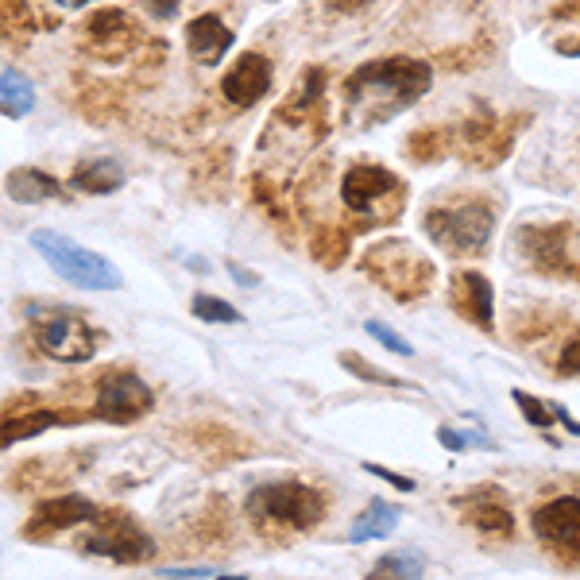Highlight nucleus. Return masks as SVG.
Here are the masks:
<instances>
[{
	"label": "nucleus",
	"mask_w": 580,
	"mask_h": 580,
	"mask_svg": "<svg viewBox=\"0 0 580 580\" xmlns=\"http://www.w3.org/2000/svg\"><path fill=\"white\" fill-rule=\"evenodd\" d=\"M430 89V66L422 58H376L352 70L345 82V101L364 120H387L399 109L414 105Z\"/></svg>",
	"instance_id": "1"
},
{
	"label": "nucleus",
	"mask_w": 580,
	"mask_h": 580,
	"mask_svg": "<svg viewBox=\"0 0 580 580\" xmlns=\"http://www.w3.org/2000/svg\"><path fill=\"white\" fill-rule=\"evenodd\" d=\"M31 248L51 263V271L62 275L66 283L82 290H120L124 287V275L113 267V260L89 252L82 244H74L70 236L62 232H51V229H35L31 232Z\"/></svg>",
	"instance_id": "2"
},
{
	"label": "nucleus",
	"mask_w": 580,
	"mask_h": 580,
	"mask_svg": "<svg viewBox=\"0 0 580 580\" xmlns=\"http://www.w3.org/2000/svg\"><path fill=\"white\" fill-rule=\"evenodd\" d=\"M248 515L260 526H290V530H310L318 526L325 515V503L314 488L306 484H260L256 492L248 495Z\"/></svg>",
	"instance_id": "3"
},
{
	"label": "nucleus",
	"mask_w": 580,
	"mask_h": 580,
	"mask_svg": "<svg viewBox=\"0 0 580 580\" xmlns=\"http://www.w3.org/2000/svg\"><path fill=\"white\" fill-rule=\"evenodd\" d=\"M495 225V213L488 205H457V209H434L426 217V229L449 252H476L488 244Z\"/></svg>",
	"instance_id": "4"
},
{
	"label": "nucleus",
	"mask_w": 580,
	"mask_h": 580,
	"mask_svg": "<svg viewBox=\"0 0 580 580\" xmlns=\"http://www.w3.org/2000/svg\"><path fill=\"white\" fill-rule=\"evenodd\" d=\"M93 534L86 542V553H97V557H109V561H120V565H136V561H147L155 553V542L151 534H144L140 526L124 515H93Z\"/></svg>",
	"instance_id": "5"
},
{
	"label": "nucleus",
	"mask_w": 580,
	"mask_h": 580,
	"mask_svg": "<svg viewBox=\"0 0 580 580\" xmlns=\"http://www.w3.org/2000/svg\"><path fill=\"white\" fill-rule=\"evenodd\" d=\"M151 406H155V391L147 387L144 379L116 372V376L101 379L97 399H93V418L113 422V426H124V422L144 418Z\"/></svg>",
	"instance_id": "6"
},
{
	"label": "nucleus",
	"mask_w": 580,
	"mask_h": 580,
	"mask_svg": "<svg viewBox=\"0 0 580 580\" xmlns=\"http://www.w3.org/2000/svg\"><path fill=\"white\" fill-rule=\"evenodd\" d=\"M35 341H39V352L43 356L62 360V364H82V360L93 356V348H97L93 329L82 318H74V314H58V318L43 321L39 333H35Z\"/></svg>",
	"instance_id": "7"
},
{
	"label": "nucleus",
	"mask_w": 580,
	"mask_h": 580,
	"mask_svg": "<svg viewBox=\"0 0 580 580\" xmlns=\"http://www.w3.org/2000/svg\"><path fill=\"white\" fill-rule=\"evenodd\" d=\"M534 534L542 542H550L553 550L569 553V557H580V499L577 495H561L546 507L534 511Z\"/></svg>",
	"instance_id": "8"
},
{
	"label": "nucleus",
	"mask_w": 580,
	"mask_h": 580,
	"mask_svg": "<svg viewBox=\"0 0 580 580\" xmlns=\"http://www.w3.org/2000/svg\"><path fill=\"white\" fill-rule=\"evenodd\" d=\"M267 89H271V62H267L260 51L240 55L236 58V66L221 78V93H225V101L236 105V109L256 105Z\"/></svg>",
	"instance_id": "9"
},
{
	"label": "nucleus",
	"mask_w": 580,
	"mask_h": 580,
	"mask_svg": "<svg viewBox=\"0 0 580 580\" xmlns=\"http://www.w3.org/2000/svg\"><path fill=\"white\" fill-rule=\"evenodd\" d=\"M232 43H236V31L213 12H205V16L186 24V47H190L194 62H202V66H217L232 51Z\"/></svg>",
	"instance_id": "10"
},
{
	"label": "nucleus",
	"mask_w": 580,
	"mask_h": 580,
	"mask_svg": "<svg viewBox=\"0 0 580 580\" xmlns=\"http://www.w3.org/2000/svg\"><path fill=\"white\" fill-rule=\"evenodd\" d=\"M399 186H403V182H399L391 171H383V167H352V171L345 174V182H341V198H345L348 209L364 213V209H372L379 198L395 194Z\"/></svg>",
	"instance_id": "11"
},
{
	"label": "nucleus",
	"mask_w": 580,
	"mask_h": 580,
	"mask_svg": "<svg viewBox=\"0 0 580 580\" xmlns=\"http://www.w3.org/2000/svg\"><path fill=\"white\" fill-rule=\"evenodd\" d=\"M97 507L86 495H62V499H47L39 503L35 519L28 522V534H47V530H70L78 522H93Z\"/></svg>",
	"instance_id": "12"
},
{
	"label": "nucleus",
	"mask_w": 580,
	"mask_h": 580,
	"mask_svg": "<svg viewBox=\"0 0 580 580\" xmlns=\"http://www.w3.org/2000/svg\"><path fill=\"white\" fill-rule=\"evenodd\" d=\"M132 16L128 12H120V8H105V12H93L86 24V39L97 47V51H105V55H116V51H128V43H132Z\"/></svg>",
	"instance_id": "13"
},
{
	"label": "nucleus",
	"mask_w": 580,
	"mask_h": 580,
	"mask_svg": "<svg viewBox=\"0 0 580 580\" xmlns=\"http://www.w3.org/2000/svg\"><path fill=\"white\" fill-rule=\"evenodd\" d=\"M4 190H8V198L16 205H39L47 202V198H62L66 194L62 182L51 178L47 171H39V167H16L4 178Z\"/></svg>",
	"instance_id": "14"
},
{
	"label": "nucleus",
	"mask_w": 580,
	"mask_h": 580,
	"mask_svg": "<svg viewBox=\"0 0 580 580\" xmlns=\"http://www.w3.org/2000/svg\"><path fill=\"white\" fill-rule=\"evenodd\" d=\"M457 306H461L468 318L476 321L480 329H492V310H495V298H492V283L476 271H464L457 275Z\"/></svg>",
	"instance_id": "15"
},
{
	"label": "nucleus",
	"mask_w": 580,
	"mask_h": 580,
	"mask_svg": "<svg viewBox=\"0 0 580 580\" xmlns=\"http://www.w3.org/2000/svg\"><path fill=\"white\" fill-rule=\"evenodd\" d=\"M74 190H82V194H113L124 186V167L116 163V159H89L82 163L78 171H74Z\"/></svg>",
	"instance_id": "16"
},
{
	"label": "nucleus",
	"mask_w": 580,
	"mask_h": 580,
	"mask_svg": "<svg viewBox=\"0 0 580 580\" xmlns=\"http://www.w3.org/2000/svg\"><path fill=\"white\" fill-rule=\"evenodd\" d=\"M31 105H35V89L31 82L16 70V66H8V70H0V109L8 116H28Z\"/></svg>",
	"instance_id": "17"
},
{
	"label": "nucleus",
	"mask_w": 580,
	"mask_h": 580,
	"mask_svg": "<svg viewBox=\"0 0 580 580\" xmlns=\"http://www.w3.org/2000/svg\"><path fill=\"white\" fill-rule=\"evenodd\" d=\"M395 526H399V507H391V503H383V499H372V507L356 519V526H352V542L387 538Z\"/></svg>",
	"instance_id": "18"
},
{
	"label": "nucleus",
	"mask_w": 580,
	"mask_h": 580,
	"mask_svg": "<svg viewBox=\"0 0 580 580\" xmlns=\"http://www.w3.org/2000/svg\"><path fill=\"white\" fill-rule=\"evenodd\" d=\"M58 422H62V418L51 414V410H31V414H20V418H8V422L0 426V445H16V441H24V437H35V434H43V430H51Z\"/></svg>",
	"instance_id": "19"
},
{
	"label": "nucleus",
	"mask_w": 580,
	"mask_h": 580,
	"mask_svg": "<svg viewBox=\"0 0 580 580\" xmlns=\"http://www.w3.org/2000/svg\"><path fill=\"white\" fill-rule=\"evenodd\" d=\"M468 522L480 526L484 534H511L515 530V519L507 515V507L492 503V499H472L468 503Z\"/></svg>",
	"instance_id": "20"
},
{
	"label": "nucleus",
	"mask_w": 580,
	"mask_h": 580,
	"mask_svg": "<svg viewBox=\"0 0 580 580\" xmlns=\"http://www.w3.org/2000/svg\"><path fill=\"white\" fill-rule=\"evenodd\" d=\"M190 310H194V318L198 321H221V325H240L244 321V314L236 310V306H229L225 298H213V294H194V302H190Z\"/></svg>",
	"instance_id": "21"
},
{
	"label": "nucleus",
	"mask_w": 580,
	"mask_h": 580,
	"mask_svg": "<svg viewBox=\"0 0 580 580\" xmlns=\"http://www.w3.org/2000/svg\"><path fill=\"white\" fill-rule=\"evenodd\" d=\"M422 573H426L422 553H387L376 565V577H422Z\"/></svg>",
	"instance_id": "22"
},
{
	"label": "nucleus",
	"mask_w": 580,
	"mask_h": 580,
	"mask_svg": "<svg viewBox=\"0 0 580 580\" xmlns=\"http://www.w3.org/2000/svg\"><path fill=\"white\" fill-rule=\"evenodd\" d=\"M341 364H345L348 372H356L360 379H372V383H387V387H399V383H403L399 376H387V372H379V368L360 364V356H356V352H341Z\"/></svg>",
	"instance_id": "23"
},
{
	"label": "nucleus",
	"mask_w": 580,
	"mask_h": 580,
	"mask_svg": "<svg viewBox=\"0 0 580 580\" xmlns=\"http://www.w3.org/2000/svg\"><path fill=\"white\" fill-rule=\"evenodd\" d=\"M515 403H519V410L538 426V430H546V426H553V414H550V406H542L534 395H526V391H515Z\"/></svg>",
	"instance_id": "24"
},
{
	"label": "nucleus",
	"mask_w": 580,
	"mask_h": 580,
	"mask_svg": "<svg viewBox=\"0 0 580 580\" xmlns=\"http://www.w3.org/2000/svg\"><path fill=\"white\" fill-rule=\"evenodd\" d=\"M368 333H372V337H376L383 348H391V352H399V356H414V348L406 345L403 337H395V333H391L383 321H368Z\"/></svg>",
	"instance_id": "25"
},
{
	"label": "nucleus",
	"mask_w": 580,
	"mask_h": 580,
	"mask_svg": "<svg viewBox=\"0 0 580 580\" xmlns=\"http://www.w3.org/2000/svg\"><path fill=\"white\" fill-rule=\"evenodd\" d=\"M561 372L565 376H577L580 372V329L573 333V341L565 345V352H561Z\"/></svg>",
	"instance_id": "26"
},
{
	"label": "nucleus",
	"mask_w": 580,
	"mask_h": 580,
	"mask_svg": "<svg viewBox=\"0 0 580 580\" xmlns=\"http://www.w3.org/2000/svg\"><path fill=\"white\" fill-rule=\"evenodd\" d=\"M372 476H379V480H387V484H395L399 492H414V480L410 476H399V472H391V468H383V464H364Z\"/></svg>",
	"instance_id": "27"
},
{
	"label": "nucleus",
	"mask_w": 580,
	"mask_h": 580,
	"mask_svg": "<svg viewBox=\"0 0 580 580\" xmlns=\"http://www.w3.org/2000/svg\"><path fill=\"white\" fill-rule=\"evenodd\" d=\"M437 437H441V445L445 449H453V453H464L472 441H480V445H488L484 437H468V434H457V430H437Z\"/></svg>",
	"instance_id": "28"
},
{
	"label": "nucleus",
	"mask_w": 580,
	"mask_h": 580,
	"mask_svg": "<svg viewBox=\"0 0 580 580\" xmlns=\"http://www.w3.org/2000/svg\"><path fill=\"white\" fill-rule=\"evenodd\" d=\"M0 20H4V24H28L24 0H0Z\"/></svg>",
	"instance_id": "29"
},
{
	"label": "nucleus",
	"mask_w": 580,
	"mask_h": 580,
	"mask_svg": "<svg viewBox=\"0 0 580 580\" xmlns=\"http://www.w3.org/2000/svg\"><path fill=\"white\" fill-rule=\"evenodd\" d=\"M147 12L155 16V20H174L178 16V8H182V0H144Z\"/></svg>",
	"instance_id": "30"
},
{
	"label": "nucleus",
	"mask_w": 580,
	"mask_h": 580,
	"mask_svg": "<svg viewBox=\"0 0 580 580\" xmlns=\"http://www.w3.org/2000/svg\"><path fill=\"white\" fill-rule=\"evenodd\" d=\"M159 577H225L217 569H159Z\"/></svg>",
	"instance_id": "31"
},
{
	"label": "nucleus",
	"mask_w": 580,
	"mask_h": 580,
	"mask_svg": "<svg viewBox=\"0 0 580 580\" xmlns=\"http://www.w3.org/2000/svg\"><path fill=\"white\" fill-rule=\"evenodd\" d=\"M550 414L557 418V422H561V426H565V430H569V434L580 437V422H573V414H569L565 406H550Z\"/></svg>",
	"instance_id": "32"
},
{
	"label": "nucleus",
	"mask_w": 580,
	"mask_h": 580,
	"mask_svg": "<svg viewBox=\"0 0 580 580\" xmlns=\"http://www.w3.org/2000/svg\"><path fill=\"white\" fill-rule=\"evenodd\" d=\"M325 4H329L333 12H360L368 0H325Z\"/></svg>",
	"instance_id": "33"
},
{
	"label": "nucleus",
	"mask_w": 580,
	"mask_h": 580,
	"mask_svg": "<svg viewBox=\"0 0 580 580\" xmlns=\"http://www.w3.org/2000/svg\"><path fill=\"white\" fill-rule=\"evenodd\" d=\"M55 4H62V8H86L93 0H55Z\"/></svg>",
	"instance_id": "34"
}]
</instances>
